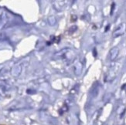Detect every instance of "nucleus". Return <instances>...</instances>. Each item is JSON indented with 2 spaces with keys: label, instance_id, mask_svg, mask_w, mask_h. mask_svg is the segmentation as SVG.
Returning a JSON list of instances; mask_svg holds the SVG:
<instances>
[{
  "label": "nucleus",
  "instance_id": "f257e3e1",
  "mask_svg": "<svg viewBox=\"0 0 126 125\" xmlns=\"http://www.w3.org/2000/svg\"><path fill=\"white\" fill-rule=\"evenodd\" d=\"M118 49L114 47L113 49H111V51H110V58L111 60H114V59H115L118 56Z\"/></svg>",
  "mask_w": 126,
  "mask_h": 125
},
{
  "label": "nucleus",
  "instance_id": "7ed1b4c3",
  "mask_svg": "<svg viewBox=\"0 0 126 125\" xmlns=\"http://www.w3.org/2000/svg\"><path fill=\"white\" fill-rule=\"evenodd\" d=\"M97 56V52H96V49L94 48V56Z\"/></svg>",
  "mask_w": 126,
  "mask_h": 125
},
{
  "label": "nucleus",
  "instance_id": "39448f33",
  "mask_svg": "<svg viewBox=\"0 0 126 125\" xmlns=\"http://www.w3.org/2000/svg\"><path fill=\"white\" fill-rule=\"evenodd\" d=\"M125 86H126V84H125V85H123V86H122V89H123V88H125Z\"/></svg>",
  "mask_w": 126,
  "mask_h": 125
},
{
  "label": "nucleus",
  "instance_id": "f03ea898",
  "mask_svg": "<svg viewBox=\"0 0 126 125\" xmlns=\"http://www.w3.org/2000/svg\"><path fill=\"white\" fill-rule=\"evenodd\" d=\"M114 6H115V4H114V3H112V5H111V15L113 14Z\"/></svg>",
  "mask_w": 126,
  "mask_h": 125
},
{
  "label": "nucleus",
  "instance_id": "20e7f679",
  "mask_svg": "<svg viewBox=\"0 0 126 125\" xmlns=\"http://www.w3.org/2000/svg\"><path fill=\"white\" fill-rule=\"evenodd\" d=\"M109 27H110V26H108L106 27V29H105V31H106V32L108 30V28H109Z\"/></svg>",
  "mask_w": 126,
  "mask_h": 125
}]
</instances>
